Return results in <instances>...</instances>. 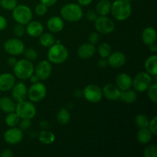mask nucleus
Wrapping results in <instances>:
<instances>
[{
    "mask_svg": "<svg viewBox=\"0 0 157 157\" xmlns=\"http://www.w3.org/2000/svg\"><path fill=\"white\" fill-rule=\"evenodd\" d=\"M110 12L117 21H125L131 15V5L126 0H116L111 4Z\"/></svg>",
    "mask_w": 157,
    "mask_h": 157,
    "instance_id": "obj_1",
    "label": "nucleus"
},
{
    "mask_svg": "<svg viewBox=\"0 0 157 157\" xmlns=\"http://www.w3.org/2000/svg\"><path fill=\"white\" fill-rule=\"evenodd\" d=\"M68 58V51L64 44L60 42H55L53 45L49 47L48 52V59L51 63L55 64H62L65 62Z\"/></svg>",
    "mask_w": 157,
    "mask_h": 157,
    "instance_id": "obj_2",
    "label": "nucleus"
},
{
    "mask_svg": "<svg viewBox=\"0 0 157 157\" xmlns=\"http://www.w3.org/2000/svg\"><path fill=\"white\" fill-rule=\"evenodd\" d=\"M61 16L64 20L70 22H75L83 17V10L81 6L76 3H68L61 9Z\"/></svg>",
    "mask_w": 157,
    "mask_h": 157,
    "instance_id": "obj_3",
    "label": "nucleus"
},
{
    "mask_svg": "<svg viewBox=\"0 0 157 157\" xmlns=\"http://www.w3.org/2000/svg\"><path fill=\"white\" fill-rule=\"evenodd\" d=\"M35 67L31 61L28 59H21L17 61L16 64L13 66V72L15 77L21 80L29 79L34 74Z\"/></svg>",
    "mask_w": 157,
    "mask_h": 157,
    "instance_id": "obj_4",
    "label": "nucleus"
},
{
    "mask_svg": "<svg viewBox=\"0 0 157 157\" xmlns=\"http://www.w3.org/2000/svg\"><path fill=\"white\" fill-rule=\"evenodd\" d=\"M32 11L25 5H17L12 10V17L18 24L26 25L32 19Z\"/></svg>",
    "mask_w": 157,
    "mask_h": 157,
    "instance_id": "obj_5",
    "label": "nucleus"
},
{
    "mask_svg": "<svg viewBox=\"0 0 157 157\" xmlns=\"http://www.w3.org/2000/svg\"><path fill=\"white\" fill-rule=\"evenodd\" d=\"M15 112L21 119L32 120L36 115V108L33 102L25 100L17 103Z\"/></svg>",
    "mask_w": 157,
    "mask_h": 157,
    "instance_id": "obj_6",
    "label": "nucleus"
},
{
    "mask_svg": "<svg viewBox=\"0 0 157 157\" xmlns=\"http://www.w3.org/2000/svg\"><path fill=\"white\" fill-rule=\"evenodd\" d=\"M152 84H153V79L150 74L147 72H140L133 79L132 87H133V89L136 92L143 93L147 91Z\"/></svg>",
    "mask_w": 157,
    "mask_h": 157,
    "instance_id": "obj_7",
    "label": "nucleus"
},
{
    "mask_svg": "<svg viewBox=\"0 0 157 157\" xmlns=\"http://www.w3.org/2000/svg\"><path fill=\"white\" fill-rule=\"evenodd\" d=\"M47 94V88L44 84L41 82H37L32 84V86L28 90V95L29 99L32 102H40L45 98Z\"/></svg>",
    "mask_w": 157,
    "mask_h": 157,
    "instance_id": "obj_8",
    "label": "nucleus"
},
{
    "mask_svg": "<svg viewBox=\"0 0 157 157\" xmlns=\"http://www.w3.org/2000/svg\"><path fill=\"white\" fill-rule=\"evenodd\" d=\"M94 22V26L97 32L100 34L107 35V34H110L114 31V22L113 21V20L107 16L98 15L97 19Z\"/></svg>",
    "mask_w": 157,
    "mask_h": 157,
    "instance_id": "obj_9",
    "label": "nucleus"
},
{
    "mask_svg": "<svg viewBox=\"0 0 157 157\" xmlns=\"http://www.w3.org/2000/svg\"><path fill=\"white\" fill-rule=\"evenodd\" d=\"M83 95L87 101L96 104L102 99V89L96 84H88L83 90Z\"/></svg>",
    "mask_w": 157,
    "mask_h": 157,
    "instance_id": "obj_10",
    "label": "nucleus"
},
{
    "mask_svg": "<svg viewBox=\"0 0 157 157\" xmlns=\"http://www.w3.org/2000/svg\"><path fill=\"white\" fill-rule=\"evenodd\" d=\"M4 49L9 55L18 56L24 53L25 44L19 38H9L4 43Z\"/></svg>",
    "mask_w": 157,
    "mask_h": 157,
    "instance_id": "obj_11",
    "label": "nucleus"
},
{
    "mask_svg": "<svg viewBox=\"0 0 157 157\" xmlns=\"http://www.w3.org/2000/svg\"><path fill=\"white\" fill-rule=\"evenodd\" d=\"M3 136H4V140L6 143L15 145V144H18L21 142L23 137H24V134L21 129L13 127L8 129L4 133Z\"/></svg>",
    "mask_w": 157,
    "mask_h": 157,
    "instance_id": "obj_12",
    "label": "nucleus"
},
{
    "mask_svg": "<svg viewBox=\"0 0 157 157\" xmlns=\"http://www.w3.org/2000/svg\"><path fill=\"white\" fill-rule=\"evenodd\" d=\"M52 72V65L49 61H41L35 67V75L41 81L47 80Z\"/></svg>",
    "mask_w": 157,
    "mask_h": 157,
    "instance_id": "obj_13",
    "label": "nucleus"
},
{
    "mask_svg": "<svg viewBox=\"0 0 157 157\" xmlns=\"http://www.w3.org/2000/svg\"><path fill=\"white\" fill-rule=\"evenodd\" d=\"M107 64L113 68L122 67L127 62V57L123 52H115L107 57Z\"/></svg>",
    "mask_w": 157,
    "mask_h": 157,
    "instance_id": "obj_14",
    "label": "nucleus"
},
{
    "mask_svg": "<svg viewBox=\"0 0 157 157\" xmlns=\"http://www.w3.org/2000/svg\"><path fill=\"white\" fill-rule=\"evenodd\" d=\"M12 96L14 101L19 102V101H25L28 95V88L24 83L19 82L18 84H15L12 87Z\"/></svg>",
    "mask_w": 157,
    "mask_h": 157,
    "instance_id": "obj_15",
    "label": "nucleus"
},
{
    "mask_svg": "<svg viewBox=\"0 0 157 157\" xmlns=\"http://www.w3.org/2000/svg\"><path fill=\"white\" fill-rule=\"evenodd\" d=\"M103 96L110 101H117L120 98L121 90L113 84H107L102 90Z\"/></svg>",
    "mask_w": 157,
    "mask_h": 157,
    "instance_id": "obj_16",
    "label": "nucleus"
},
{
    "mask_svg": "<svg viewBox=\"0 0 157 157\" xmlns=\"http://www.w3.org/2000/svg\"><path fill=\"white\" fill-rule=\"evenodd\" d=\"M15 84V78L10 73L0 75V91L6 92L10 90Z\"/></svg>",
    "mask_w": 157,
    "mask_h": 157,
    "instance_id": "obj_17",
    "label": "nucleus"
},
{
    "mask_svg": "<svg viewBox=\"0 0 157 157\" xmlns=\"http://www.w3.org/2000/svg\"><path fill=\"white\" fill-rule=\"evenodd\" d=\"M25 32L28 35L33 38L39 37L44 32L43 25L38 21H31L26 25Z\"/></svg>",
    "mask_w": 157,
    "mask_h": 157,
    "instance_id": "obj_18",
    "label": "nucleus"
},
{
    "mask_svg": "<svg viewBox=\"0 0 157 157\" xmlns=\"http://www.w3.org/2000/svg\"><path fill=\"white\" fill-rule=\"evenodd\" d=\"M96 48L94 44L90 43H84L81 44L78 49V55L81 59H89L94 55Z\"/></svg>",
    "mask_w": 157,
    "mask_h": 157,
    "instance_id": "obj_19",
    "label": "nucleus"
},
{
    "mask_svg": "<svg viewBox=\"0 0 157 157\" xmlns=\"http://www.w3.org/2000/svg\"><path fill=\"white\" fill-rule=\"evenodd\" d=\"M116 85L121 90H129L133 85V79L126 73H121L116 78Z\"/></svg>",
    "mask_w": 157,
    "mask_h": 157,
    "instance_id": "obj_20",
    "label": "nucleus"
},
{
    "mask_svg": "<svg viewBox=\"0 0 157 157\" xmlns=\"http://www.w3.org/2000/svg\"><path fill=\"white\" fill-rule=\"evenodd\" d=\"M64 19L59 16H52L48 20L47 27L52 33H58L64 29Z\"/></svg>",
    "mask_w": 157,
    "mask_h": 157,
    "instance_id": "obj_21",
    "label": "nucleus"
},
{
    "mask_svg": "<svg viewBox=\"0 0 157 157\" xmlns=\"http://www.w3.org/2000/svg\"><path fill=\"white\" fill-rule=\"evenodd\" d=\"M142 41L147 45L156 43V32L153 27H147L142 32Z\"/></svg>",
    "mask_w": 157,
    "mask_h": 157,
    "instance_id": "obj_22",
    "label": "nucleus"
},
{
    "mask_svg": "<svg viewBox=\"0 0 157 157\" xmlns=\"http://www.w3.org/2000/svg\"><path fill=\"white\" fill-rule=\"evenodd\" d=\"M16 104L15 101L8 97H3L0 98V109L5 113H12L15 111Z\"/></svg>",
    "mask_w": 157,
    "mask_h": 157,
    "instance_id": "obj_23",
    "label": "nucleus"
},
{
    "mask_svg": "<svg viewBox=\"0 0 157 157\" xmlns=\"http://www.w3.org/2000/svg\"><path fill=\"white\" fill-rule=\"evenodd\" d=\"M146 71L150 74L151 76L157 75V56L156 55L149 57L144 64Z\"/></svg>",
    "mask_w": 157,
    "mask_h": 157,
    "instance_id": "obj_24",
    "label": "nucleus"
},
{
    "mask_svg": "<svg viewBox=\"0 0 157 157\" xmlns=\"http://www.w3.org/2000/svg\"><path fill=\"white\" fill-rule=\"evenodd\" d=\"M123 102L127 104H133L137 100V92L131 88L126 90H121L120 98Z\"/></svg>",
    "mask_w": 157,
    "mask_h": 157,
    "instance_id": "obj_25",
    "label": "nucleus"
},
{
    "mask_svg": "<svg viewBox=\"0 0 157 157\" xmlns=\"http://www.w3.org/2000/svg\"><path fill=\"white\" fill-rule=\"evenodd\" d=\"M111 4L112 3L109 0H101L96 6V12L98 15L107 16L110 12Z\"/></svg>",
    "mask_w": 157,
    "mask_h": 157,
    "instance_id": "obj_26",
    "label": "nucleus"
},
{
    "mask_svg": "<svg viewBox=\"0 0 157 157\" xmlns=\"http://www.w3.org/2000/svg\"><path fill=\"white\" fill-rule=\"evenodd\" d=\"M152 138H153V133L148 128L140 129L137 134H136L137 140L143 144H148L149 142L151 141Z\"/></svg>",
    "mask_w": 157,
    "mask_h": 157,
    "instance_id": "obj_27",
    "label": "nucleus"
},
{
    "mask_svg": "<svg viewBox=\"0 0 157 157\" xmlns=\"http://www.w3.org/2000/svg\"><path fill=\"white\" fill-rule=\"evenodd\" d=\"M39 41L40 44L43 47L49 48L56 42V39L52 33H49V32H44V33L43 32L39 36Z\"/></svg>",
    "mask_w": 157,
    "mask_h": 157,
    "instance_id": "obj_28",
    "label": "nucleus"
},
{
    "mask_svg": "<svg viewBox=\"0 0 157 157\" xmlns=\"http://www.w3.org/2000/svg\"><path fill=\"white\" fill-rule=\"evenodd\" d=\"M38 140L41 144H45V145H50L55 141V136L51 131L43 130L40 133Z\"/></svg>",
    "mask_w": 157,
    "mask_h": 157,
    "instance_id": "obj_29",
    "label": "nucleus"
},
{
    "mask_svg": "<svg viewBox=\"0 0 157 157\" xmlns=\"http://www.w3.org/2000/svg\"><path fill=\"white\" fill-rule=\"evenodd\" d=\"M57 121L60 124H67L71 120V113L69 110L66 108H61L57 113Z\"/></svg>",
    "mask_w": 157,
    "mask_h": 157,
    "instance_id": "obj_30",
    "label": "nucleus"
},
{
    "mask_svg": "<svg viewBox=\"0 0 157 157\" xmlns=\"http://www.w3.org/2000/svg\"><path fill=\"white\" fill-rule=\"evenodd\" d=\"M20 120H21V118L18 117V115L15 112H12V113H8L7 116L6 117L5 121H6V125L9 126V127H13L18 125Z\"/></svg>",
    "mask_w": 157,
    "mask_h": 157,
    "instance_id": "obj_31",
    "label": "nucleus"
},
{
    "mask_svg": "<svg viewBox=\"0 0 157 157\" xmlns=\"http://www.w3.org/2000/svg\"><path fill=\"white\" fill-rule=\"evenodd\" d=\"M135 123L136 125L137 126L138 128L144 129V128H148L149 123H150V120H149L148 117L145 114H138L136 117L135 119Z\"/></svg>",
    "mask_w": 157,
    "mask_h": 157,
    "instance_id": "obj_32",
    "label": "nucleus"
},
{
    "mask_svg": "<svg viewBox=\"0 0 157 157\" xmlns=\"http://www.w3.org/2000/svg\"><path fill=\"white\" fill-rule=\"evenodd\" d=\"M98 52L101 58H107L111 53V48L107 43H102L98 46Z\"/></svg>",
    "mask_w": 157,
    "mask_h": 157,
    "instance_id": "obj_33",
    "label": "nucleus"
},
{
    "mask_svg": "<svg viewBox=\"0 0 157 157\" xmlns=\"http://www.w3.org/2000/svg\"><path fill=\"white\" fill-rule=\"evenodd\" d=\"M147 94H148L149 98L152 102L154 104L157 103V84L155 82L154 84H152L147 89Z\"/></svg>",
    "mask_w": 157,
    "mask_h": 157,
    "instance_id": "obj_34",
    "label": "nucleus"
},
{
    "mask_svg": "<svg viewBox=\"0 0 157 157\" xmlns=\"http://www.w3.org/2000/svg\"><path fill=\"white\" fill-rule=\"evenodd\" d=\"M18 5L17 0H0V6L6 10H13Z\"/></svg>",
    "mask_w": 157,
    "mask_h": 157,
    "instance_id": "obj_35",
    "label": "nucleus"
},
{
    "mask_svg": "<svg viewBox=\"0 0 157 157\" xmlns=\"http://www.w3.org/2000/svg\"><path fill=\"white\" fill-rule=\"evenodd\" d=\"M144 156L145 157H156L157 147L156 145H151L147 147L144 151Z\"/></svg>",
    "mask_w": 157,
    "mask_h": 157,
    "instance_id": "obj_36",
    "label": "nucleus"
},
{
    "mask_svg": "<svg viewBox=\"0 0 157 157\" xmlns=\"http://www.w3.org/2000/svg\"><path fill=\"white\" fill-rule=\"evenodd\" d=\"M25 56L29 61H35L38 58V52L33 48H28L24 51Z\"/></svg>",
    "mask_w": 157,
    "mask_h": 157,
    "instance_id": "obj_37",
    "label": "nucleus"
},
{
    "mask_svg": "<svg viewBox=\"0 0 157 157\" xmlns=\"http://www.w3.org/2000/svg\"><path fill=\"white\" fill-rule=\"evenodd\" d=\"M35 12L36 13V15H38V16H43V15H44L47 13L48 7L45 5L41 2L35 6Z\"/></svg>",
    "mask_w": 157,
    "mask_h": 157,
    "instance_id": "obj_38",
    "label": "nucleus"
},
{
    "mask_svg": "<svg viewBox=\"0 0 157 157\" xmlns=\"http://www.w3.org/2000/svg\"><path fill=\"white\" fill-rule=\"evenodd\" d=\"M25 32V28L24 27L23 25L18 24L14 27L13 29V33L15 36L17 37H21Z\"/></svg>",
    "mask_w": 157,
    "mask_h": 157,
    "instance_id": "obj_39",
    "label": "nucleus"
},
{
    "mask_svg": "<svg viewBox=\"0 0 157 157\" xmlns=\"http://www.w3.org/2000/svg\"><path fill=\"white\" fill-rule=\"evenodd\" d=\"M148 129L151 131L153 135L156 136L157 134V117H154L151 121H150Z\"/></svg>",
    "mask_w": 157,
    "mask_h": 157,
    "instance_id": "obj_40",
    "label": "nucleus"
},
{
    "mask_svg": "<svg viewBox=\"0 0 157 157\" xmlns=\"http://www.w3.org/2000/svg\"><path fill=\"white\" fill-rule=\"evenodd\" d=\"M18 124H19V128L21 130H25L32 127V121L30 119H21L20 120Z\"/></svg>",
    "mask_w": 157,
    "mask_h": 157,
    "instance_id": "obj_41",
    "label": "nucleus"
},
{
    "mask_svg": "<svg viewBox=\"0 0 157 157\" xmlns=\"http://www.w3.org/2000/svg\"><path fill=\"white\" fill-rule=\"evenodd\" d=\"M88 41H89V43H90V44H98V41H100L99 33L96 32L90 33L88 36Z\"/></svg>",
    "mask_w": 157,
    "mask_h": 157,
    "instance_id": "obj_42",
    "label": "nucleus"
},
{
    "mask_svg": "<svg viewBox=\"0 0 157 157\" xmlns=\"http://www.w3.org/2000/svg\"><path fill=\"white\" fill-rule=\"evenodd\" d=\"M98 17V14L97 13L96 11L94 10L88 11V12H87V14H86V18H87V19L88 20V21H92V22H94V21L97 19Z\"/></svg>",
    "mask_w": 157,
    "mask_h": 157,
    "instance_id": "obj_43",
    "label": "nucleus"
},
{
    "mask_svg": "<svg viewBox=\"0 0 157 157\" xmlns=\"http://www.w3.org/2000/svg\"><path fill=\"white\" fill-rule=\"evenodd\" d=\"M7 27V20L4 16L0 15V32Z\"/></svg>",
    "mask_w": 157,
    "mask_h": 157,
    "instance_id": "obj_44",
    "label": "nucleus"
},
{
    "mask_svg": "<svg viewBox=\"0 0 157 157\" xmlns=\"http://www.w3.org/2000/svg\"><path fill=\"white\" fill-rule=\"evenodd\" d=\"M1 157H12L13 156V153L10 149H6V150H2L0 154Z\"/></svg>",
    "mask_w": 157,
    "mask_h": 157,
    "instance_id": "obj_45",
    "label": "nucleus"
},
{
    "mask_svg": "<svg viewBox=\"0 0 157 157\" xmlns=\"http://www.w3.org/2000/svg\"><path fill=\"white\" fill-rule=\"evenodd\" d=\"M57 1L58 0H40V2L45 5L47 7H51V6H54L57 2Z\"/></svg>",
    "mask_w": 157,
    "mask_h": 157,
    "instance_id": "obj_46",
    "label": "nucleus"
},
{
    "mask_svg": "<svg viewBox=\"0 0 157 157\" xmlns=\"http://www.w3.org/2000/svg\"><path fill=\"white\" fill-rule=\"evenodd\" d=\"M93 0H78V5L81 6H87L92 2Z\"/></svg>",
    "mask_w": 157,
    "mask_h": 157,
    "instance_id": "obj_47",
    "label": "nucleus"
},
{
    "mask_svg": "<svg viewBox=\"0 0 157 157\" xmlns=\"http://www.w3.org/2000/svg\"><path fill=\"white\" fill-rule=\"evenodd\" d=\"M98 65H99L100 67L101 68H104V67H106L108 64H107V61L105 60V58H101L99 61H98Z\"/></svg>",
    "mask_w": 157,
    "mask_h": 157,
    "instance_id": "obj_48",
    "label": "nucleus"
},
{
    "mask_svg": "<svg viewBox=\"0 0 157 157\" xmlns=\"http://www.w3.org/2000/svg\"><path fill=\"white\" fill-rule=\"evenodd\" d=\"M16 62H17L16 58H14V57H11V58H9L7 61L8 65L10 66V67H13V66L16 64Z\"/></svg>",
    "mask_w": 157,
    "mask_h": 157,
    "instance_id": "obj_49",
    "label": "nucleus"
},
{
    "mask_svg": "<svg viewBox=\"0 0 157 157\" xmlns=\"http://www.w3.org/2000/svg\"><path fill=\"white\" fill-rule=\"evenodd\" d=\"M29 79H30V81L32 84H35V83L38 82V81H40V79L38 78V77L36 75H34V74L30 77V78H29Z\"/></svg>",
    "mask_w": 157,
    "mask_h": 157,
    "instance_id": "obj_50",
    "label": "nucleus"
},
{
    "mask_svg": "<svg viewBox=\"0 0 157 157\" xmlns=\"http://www.w3.org/2000/svg\"><path fill=\"white\" fill-rule=\"evenodd\" d=\"M150 51L153 53H156L157 52V45L156 44V43H153V44H150Z\"/></svg>",
    "mask_w": 157,
    "mask_h": 157,
    "instance_id": "obj_51",
    "label": "nucleus"
},
{
    "mask_svg": "<svg viewBox=\"0 0 157 157\" xmlns=\"http://www.w3.org/2000/svg\"><path fill=\"white\" fill-rule=\"evenodd\" d=\"M126 1H127V2H133V0H126Z\"/></svg>",
    "mask_w": 157,
    "mask_h": 157,
    "instance_id": "obj_52",
    "label": "nucleus"
}]
</instances>
